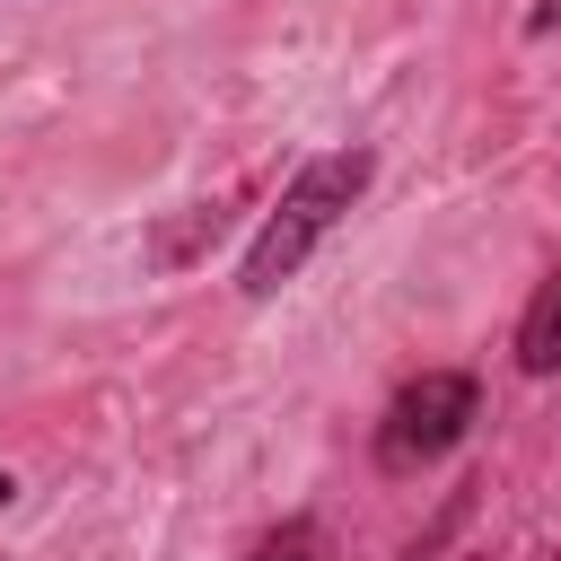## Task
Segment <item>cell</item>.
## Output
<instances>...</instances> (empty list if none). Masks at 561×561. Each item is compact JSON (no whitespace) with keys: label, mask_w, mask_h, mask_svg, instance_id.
<instances>
[{"label":"cell","mask_w":561,"mask_h":561,"mask_svg":"<svg viewBox=\"0 0 561 561\" xmlns=\"http://www.w3.org/2000/svg\"><path fill=\"white\" fill-rule=\"evenodd\" d=\"M254 561H324V543H316V526H280Z\"/></svg>","instance_id":"277c9868"},{"label":"cell","mask_w":561,"mask_h":561,"mask_svg":"<svg viewBox=\"0 0 561 561\" xmlns=\"http://www.w3.org/2000/svg\"><path fill=\"white\" fill-rule=\"evenodd\" d=\"M473 421H482V386H473L465 368H421V377L386 403V421H377V465H386V473H421V465H438L447 447H465Z\"/></svg>","instance_id":"7a4b0ae2"},{"label":"cell","mask_w":561,"mask_h":561,"mask_svg":"<svg viewBox=\"0 0 561 561\" xmlns=\"http://www.w3.org/2000/svg\"><path fill=\"white\" fill-rule=\"evenodd\" d=\"M517 368H526V377H552V368H561V272L535 289V307H526V324H517Z\"/></svg>","instance_id":"3957f363"},{"label":"cell","mask_w":561,"mask_h":561,"mask_svg":"<svg viewBox=\"0 0 561 561\" xmlns=\"http://www.w3.org/2000/svg\"><path fill=\"white\" fill-rule=\"evenodd\" d=\"M368 175H377V149H324V158H307V167L289 175L280 210L254 228V245H245V263H237V289H245V298H272L280 280H298V263H307L316 237L368 193Z\"/></svg>","instance_id":"6da1fadb"},{"label":"cell","mask_w":561,"mask_h":561,"mask_svg":"<svg viewBox=\"0 0 561 561\" xmlns=\"http://www.w3.org/2000/svg\"><path fill=\"white\" fill-rule=\"evenodd\" d=\"M9 500H18V473H9V465H0V508H9Z\"/></svg>","instance_id":"5b68a950"}]
</instances>
